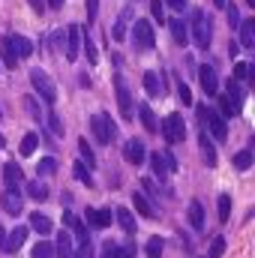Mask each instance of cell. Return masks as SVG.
<instances>
[{"label": "cell", "mask_w": 255, "mask_h": 258, "mask_svg": "<svg viewBox=\"0 0 255 258\" xmlns=\"http://www.w3.org/2000/svg\"><path fill=\"white\" fill-rule=\"evenodd\" d=\"M192 42H195L201 51H207L210 42H213V24H210V15H204L201 9L192 15Z\"/></svg>", "instance_id": "6da1fadb"}, {"label": "cell", "mask_w": 255, "mask_h": 258, "mask_svg": "<svg viewBox=\"0 0 255 258\" xmlns=\"http://www.w3.org/2000/svg\"><path fill=\"white\" fill-rule=\"evenodd\" d=\"M90 132H93V138L99 141V144H111L114 138H117V126H114V120L108 117V114H93L90 117Z\"/></svg>", "instance_id": "7a4b0ae2"}, {"label": "cell", "mask_w": 255, "mask_h": 258, "mask_svg": "<svg viewBox=\"0 0 255 258\" xmlns=\"http://www.w3.org/2000/svg\"><path fill=\"white\" fill-rule=\"evenodd\" d=\"M198 117H201V123H204V132H210L216 141H225L228 138V126H225V117L219 114V111H210V108H198Z\"/></svg>", "instance_id": "3957f363"}, {"label": "cell", "mask_w": 255, "mask_h": 258, "mask_svg": "<svg viewBox=\"0 0 255 258\" xmlns=\"http://www.w3.org/2000/svg\"><path fill=\"white\" fill-rule=\"evenodd\" d=\"M30 84L36 87V93H39L48 105H54V102H57V87H54V81L48 78V72H45V69H30Z\"/></svg>", "instance_id": "277c9868"}, {"label": "cell", "mask_w": 255, "mask_h": 258, "mask_svg": "<svg viewBox=\"0 0 255 258\" xmlns=\"http://www.w3.org/2000/svg\"><path fill=\"white\" fill-rule=\"evenodd\" d=\"M159 132H162V138H165L168 144H177V141L186 138V123H183L180 114H168V117L159 123Z\"/></svg>", "instance_id": "5b68a950"}, {"label": "cell", "mask_w": 255, "mask_h": 258, "mask_svg": "<svg viewBox=\"0 0 255 258\" xmlns=\"http://www.w3.org/2000/svg\"><path fill=\"white\" fill-rule=\"evenodd\" d=\"M150 165H153V174H156L159 180H165L168 171H177V159H174L171 150H156V153H150Z\"/></svg>", "instance_id": "8992f818"}, {"label": "cell", "mask_w": 255, "mask_h": 258, "mask_svg": "<svg viewBox=\"0 0 255 258\" xmlns=\"http://www.w3.org/2000/svg\"><path fill=\"white\" fill-rule=\"evenodd\" d=\"M132 42H135V48H141V51H150V48L156 45L153 27H150L147 21H135V27H132Z\"/></svg>", "instance_id": "52a82bcc"}, {"label": "cell", "mask_w": 255, "mask_h": 258, "mask_svg": "<svg viewBox=\"0 0 255 258\" xmlns=\"http://www.w3.org/2000/svg\"><path fill=\"white\" fill-rule=\"evenodd\" d=\"M114 90H117V105H120V117H123V120H132V117H135V108H132V93H129L126 81H123L120 75L114 78Z\"/></svg>", "instance_id": "ba28073f"}, {"label": "cell", "mask_w": 255, "mask_h": 258, "mask_svg": "<svg viewBox=\"0 0 255 258\" xmlns=\"http://www.w3.org/2000/svg\"><path fill=\"white\" fill-rule=\"evenodd\" d=\"M198 81H201V90L207 93V96H216V90H219V75H216V69L213 66H201L198 69Z\"/></svg>", "instance_id": "9c48e42d"}, {"label": "cell", "mask_w": 255, "mask_h": 258, "mask_svg": "<svg viewBox=\"0 0 255 258\" xmlns=\"http://www.w3.org/2000/svg\"><path fill=\"white\" fill-rule=\"evenodd\" d=\"M78 48H81V27L78 24H69L66 27V60H78Z\"/></svg>", "instance_id": "30bf717a"}, {"label": "cell", "mask_w": 255, "mask_h": 258, "mask_svg": "<svg viewBox=\"0 0 255 258\" xmlns=\"http://www.w3.org/2000/svg\"><path fill=\"white\" fill-rule=\"evenodd\" d=\"M0 207H3L9 216H18V213L24 210V201H21L18 189H6V192H3V198H0Z\"/></svg>", "instance_id": "8fae6325"}, {"label": "cell", "mask_w": 255, "mask_h": 258, "mask_svg": "<svg viewBox=\"0 0 255 258\" xmlns=\"http://www.w3.org/2000/svg\"><path fill=\"white\" fill-rule=\"evenodd\" d=\"M3 183H6V189H18V186L24 183V171H21V165L6 162V165H3Z\"/></svg>", "instance_id": "7c38bea8"}, {"label": "cell", "mask_w": 255, "mask_h": 258, "mask_svg": "<svg viewBox=\"0 0 255 258\" xmlns=\"http://www.w3.org/2000/svg\"><path fill=\"white\" fill-rule=\"evenodd\" d=\"M24 240H27V228H24V225H15V228L6 234V240H3L0 249H3V252H18V246H21Z\"/></svg>", "instance_id": "4fadbf2b"}, {"label": "cell", "mask_w": 255, "mask_h": 258, "mask_svg": "<svg viewBox=\"0 0 255 258\" xmlns=\"http://www.w3.org/2000/svg\"><path fill=\"white\" fill-rule=\"evenodd\" d=\"M123 156H126V162H132V165H141V162L147 159L144 141H138V138H132V141H126V147H123Z\"/></svg>", "instance_id": "5bb4252c"}, {"label": "cell", "mask_w": 255, "mask_h": 258, "mask_svg": "<svg viewBox=\"0 0 255 258\" xmlns=\"http://www.w3.org/2000/svg\"><path fill=\"white\" fill-rule=\"evenodd\" d=\"M84 219H87V225H93V228H108V225H111V210H96V207H87Z\"/></svg>", "instance_id": "9a60e30c"}, {"label": "cell", "mask_w": 255, "mask_h": 258, "mask_svg": "<svg viewBox=\"0 0 255 258\" xmlns=\"http://www.w3.org/2000/svg\"><path fill=\"white\" fill-rule=\"evenodd\" d=\"M9 42H12V51H15V57H18V60H27V57L33 54V45H30V39H27V36L15 33V36H9Z\"/></svg>", "instance_id": "2e32d148"}, {"label": "cell", "mask_w": 255, "mask_h": 258, "mask_svg": "<svg viewBox=\"0 0 255 258\" xmlns=\"http://www.w3.org/2000/svg\"><path fill=\"white\" fill-rule=\"evenodd\" d=\"M132 207H135L144 219H156V210H153V204H150V198H147V195L135 192V195H132Z\"/></svg>", "instance_id": "e0dca14e"}, {"label": "cell", "mask_w": 255, "mask_h": 258, "mask_svg": "<svg viewBox=\"0 0 255 258\" xmlns=\"http://www.w3.org/2000/svg\"><path fill=\"white\" fill-rule=\"evenodd\" d=\"M129 18H132V9H123L120 15H117V21H114V27H111V36H114V42H123L126 39V24Z\"/></svg>", "instance_id": "ac0fdd59"}, {"label": "cell", "mask_w": 255, "mask_h": 258, "mask_svg": "<svg viewBox=\"0 0 255 258\" xmlns=\"http://www.w3.org/2000/svg\"><path fill=\"white\" fill-rule=\"evenodd\" d=\"M138 117H141V123L147 132H159V123H156V114H153V108L147 105V102H141L138 105Z\"/></svg>", "instance_id": "d6986e66"}, {"label": "cell", "mask_w": 255, "mask_h": 258, "mask_svg": "<svg viewBox=\"0 0 255 258\" xmlns=\"http://www.w3.org/2000/svg\"><path fill=\"white\" fill-rule=\"evenodd\" d=\"M237 27H240V45H243V48H252L255 45V21L246 18V21H240Z\"/></svg>", "instance_id": "ffe728a7"}, {"label": "cell", "mask_w": 255, "mask_h": 258, "mask_svg": "<svg viewBox=\"0 0 255 258\" xmlns=\"http://www.w3.org/2000/svg\"><path fill=\"white\" fill-rule=\"evenodd\" d=\"M0 57H3V66H6V69H15V66H18V57H15V51H12L9 36L0 39Z\"/></svg>", "instance_id": "44dd1931"}, {"label": "cell", "mask_w": 255, "mask_h": 258, "mask_svg": "<svg viewBox=\"0 0 255 258\" xmlns=\"http://www.w3.org/2000/svg\"><path fill=\"white\" fill-rule=\"evenodd\" d=\"M144 90H147V96H162V78L156 75V72H144Z\"/></svg>", "instance_id": "7402d4cb"}, {"label": "cell", "mask_w": 255, "mask_h": 258, "mask_svg": "<svg viewBox=\"0 0 255 258\" xmlns=\"http://www.w3.org/2000/svg\"><path fill=\"white\" fill-rule=\"evenodd\" d=\"M30 228H33V231H39V234H51V228H54V225H51V219H48L45 213H39V210H36V213H30Z\"/></svg>", "instance_id": "603a6c76"}, {"label": "cell", "mask_w": 255, "mask_h": 258, "mask_svg": "<svg viewBox=\"0 0 255 258\" xmlns=\"http://www.w3.org/2000/svg\"><path fill=\"white\" fill-rule=\"evenodd\" d=\"M189 225L195 231H204V207H201V201H189Z\"/></svg>", "instance_id": "cb8c5ba5"}, {"label": "cell", "mask_w": 255, "mask_h": 258, "mask_svg": "<svg viewBox=\"0 0 255 258\" xmlns=\"http://www.w3.org/2000/svg\"><path fill=\"white\" fill-rule=\"evenodd\" d=\"M54 258H72V237L60 231L57 234V243H54Z\"/></svg>", "instance_id": "d4e9b609"}, {"label": "cell", "mask_w": 255, "mask_h": 258, "mask_svg": "<svg viewBox=\"0 0 255 258\" xmlns=\"http://www.w3.org/2000/svg\"><path fill=\"white\" fill-rule=\"evenodd\" d=\"M201 156H204L207 168H213V165H216V147H213V141L207 138V132H201Z\"/></svg>", "instance_id": "484cf974"}, {"label": "cell", "mask_w": 255, "mask_h": 258, "mask_svg": "<svg viewBox=\"0 0 255 258\" xmlns=\"http://www.w3.org/2000/svg\"><path fill=\"white\" fill-rule=\"evenodd\" d=\"M114 219L120 222V228H123V231H129V234L135 231V216H132V210H129V207H117V210H114Z\"/></svg>", "instance_id": "4316f807"}, {"label": "cell", "mask_w": 255, "mask_h": 258, "mask_svg": "<svg viewBox=\"0 0 255 258\" xmlns=\"http://www.w3.org/2000/svg\"><path fill=\"white\" fill-rule=\"evenodd\" d=\"M63 222L75 231V237H78V240H87V228H84V222H81V219H75V213L63 210Z\"/></svg>", "instance_id": "83f0119b"}, {"label": "cell", "mask_w": 255, "mask_h": 258, "mask_svg": "<svg viewBox=\"0 0 255 258\" xmlns=\"http://www.w3.org/2000/svg\"><path fill=\"white\" fill-rule=\"evenodd\" d=\"M171 36H174L177 45H186V42H189V30H186L183 18H174V21H171Z\"/></svg>", "instance_id": "f1b7e54d"}, {"label": "cell", "mask_w": 255, "mask_h": 258, "mask_svg": "<svg viewBox=\"0 0 255 258\" xmlns=\"http://www.w3.org/2000/svg\"><path fill=\"white\" fill-rule=\"evenodd\" d=\"M219 108H222V117H237L240 114V102L231 99V96H219Z\"/></svg>", "instance_id": "f546056e"}, {"label": "cell", "mask_w": 255, "mask_h": 258, "mask_svg": "<svg viewBox=\"0 0 255 258\" xmlns=\"http://www.w3.org/2000/svg\"><path fill=\"white\" fill-rule=\"evenodd\" d=\"M24 108H27V114H30L33 120H39V123H42L45 111H42V105L36 102V96H24Z\"/></svg>", "instance_id": "4dcf8cb0"}, {"label": "cell", "mask_w": 255, "mask_h": 258, "mask_svg": "<svg viewBox=\"0 0 255 258\" xmlns=\"http://www.w3.org/2000/svg\"><path fill=\"white\" fill-rule=\"evenodd\" d=\"M54 171H57V159H54V156L39 159V165H36V174H39V177H51Z\"/></svg>", "instance_id": "1f68e13d"}, {"label": "cell", "mask_w": 255, "mask_h": 258, "mask_svg": "<svg viewBox=\"0 0 255 258\" xmlns=\"http://www.w3.org/2000/svg\"><path fill=\"white\" fill-rule=\"evenodd\" d=\"M36 144H39V135H36V132H27V135L21 138V156H30V153L36 150Z\"/></svg>", "instance_id": "d6a6232c"}, {"label": "cell", "mask_w": 255, "mask_h": 258, "mask_svg": "<svg viewBox=\"0 0 255 258\" xmlns=\"http://www.w3.org/2000/svg\"><path fill=\"white\" fill-rule=\"evenodd\" d=\"M27 195H30L33 201H45V198H48V186L39 183V180H36V183H27Z\"/></svg>", "instance_id": "836d02e7"}, {"label": "cell", "mask_w": 255, "mask_h": 258, "mask_svg": "<svg viewBox=\"0 0 255 258\" xmlns=\"http://www.w3.org/2000/svg\"><path fill=\"white\" fill-rule=\"evenodd\" d=\"M144 249H147V258H162V249H165V243H162V237H150Z\"/></svg>", "instance_id": "e575fe53"}, {"label": "cell", "mask_w": 255, "mask_h": 258, "mask_svg": "<svg viewBox=\"0 0 255 258\" xmlns=\"http://www.w3.org/2000/svg\"><path fill=\"white\" fill-rule=\"evenodd\" d=\"M78 150H81V159L87 162V168H93V165H96V156H93V150H90L87 138H81V141H78Z\"/></svg>", "instance_id": "d590c367"}, {"label": "cell", "mask_w": 255, "mask_h": 258, "mask_svg": "<svg viewBox=\"0 0 255 258\" xmlns=\"http://www.w3.org/2000/svg\"><path fill=\"white\" fill-rule=\"evenodd\" d=\"M81 42H84V54H87V63L93 66L99 60V51H96V45H93V39L90 36H81Z\"/></svg>", "instance_id": "8d00e7d4"}, {"label": "cell", "mask_w": 255, "mask_h": 258, "mask_svg": "<svg viewBox=\"0 0 255 258\" xmlns=\"http://www.w3.org/2000/svg\"><path fill=\"white\" fill-rule=\"evenodd\" d=\"M33 258H54V246L51 243H45V240H39L36 246H33V252H30Z\"/></svg>", "instance_id": "74e56055"}, {"label": "cell", "mask_w": 255, "mask_h": 258, "mask_svg": "<svg viewBox=\"0 0 255 258\" xmlns=\"http://www.w3.org/2000/svg\"><path fill=\"white\" fill-rule=\"evenodd\" d=\"M249 165H252V153H249V150H240V153L234 156V168H240V171H246Z\"/></svg>", "instance_id": "f35d334b"}, {"label": "cell", "mask_w": 255, "mask_h": 258, "mask_svg": "<svg viewBox=\"0 0 255 258\" xmlns=\"http://www.w3.org/2000/svg\"><path fill=\"white\" fill-rule=\"evenodd\" d=\"M231 213V195H219V222H228Z\"/></svg>", "instance_id": "ab89813d"}, {"label": "cell", "mask_w": 255, "mask_h": 258, "mask_svg": "<svg viewBox=\"0 0 255 258\" xmlns=\"http://www.w3.org/2000/svg\"><path fill=\"white\" fill-rule=\"evenodd\" d=\"M48 126L54 135H63V120H60V114L57 111H48Z\"/></svg>", "instance_id": "60d3db41"}, {"label": "cell", "mask_w": 255, "mask_h": 258, "mask_svg": "<svg viewBox=\"0 0 255 258\" xmlns=\"http://www.w3.org/2000/svg\"><path fill=\"white\" fill-rule=\"evenodd\" d=\"M225 252V237H213V243H210V255L207 258H222Z\"/></svg>", "instance_id": "b9f144b4"}, {"label": "cell", "mask_w": 255, "mask_h": 258, "mask_svg": "<svg viewBox=\"0 0 255 258\" xmlns=\"http://www.w3.org/2000/svg\"><path fill=\"white\" fill-rule=\"evenodd\" d=\"M72 258H93V246H90V240H81V246L72 249Z\"/></svg>", "instance_id": "7bdbcfd3"}, {"label": "cell", "mask_w": 255, "mask_h": 258, "mask_svg": "<svg viewBox=\"0 0 255 258\" xmlns=\"http://www.w3.org/2000/svg\"><path fill=\"white\" fill-rule=\"evenodd\" d=\"M177 96H180V102H183V105H192V90L186 87V81H180V84H177Z\"/></svg>", "instance_id": "ee69618b"}, {"label": "cell", "mask_w": 255, "mask_h": 258, "mask_svg": "<svg viewBox=\"0 0 255 258\" xmlns=\"http://www.w3.org/2000/svg\"><path fill=\"white\" fill-rule=\"evenodd\" d=\"M150 12H153V18H156V21H159V24H162V21H165V6H162V3H159V0H150Z\"/></svg>", "instance_id": "f6af8a7d"}, {"label": "cell", "mask_w": 255, "mask_h": 258, "mask_svg": "<svg viewBox=\"0 0 255 258\" xmlns=\"http://www.w3.org/2000/svg\"><path fill=\"white\" fill-rule=\"evenodd\" d=\"M84 12H87V21H96V12H99V0H84Z\"/></svg>", "instance_id": "bcb514c9"}, {"label": "cell", "mask_w": 255, "mask_h": 258, "mask_svg": "<svg viewBox=\"0 0 255 258\" xmlns=\"http://www.w3.org/2000/svg\"><path fill=\"white\" fill-rule=\"evenodd\" d=\"M117 249H120V246H117L114 240H105V243H102V258H117Z\"/></svg>", "instance_id": "7dc6e473"}, {"label": "cell", "mask_w": 255, "mask_h": 258, "mask_svg": "<svg viewBox=\"0 0 255 258\" xmlns=\"http://www.w3.org/2000/svg\"><path fill=\"white\" fill-rule=\"evenodd\" d=\"M75 177H78V180H81V183H87V186H93V180H90V171H87V168H84V165H81V162H78V165H75Z\"/></svg>", "instance_id": "c3c4849f"}, {"label": "cell", "mask_w": 255, "mask_h": 258, "mask_svg": "<svg viewBox=\"0 0 255 258\" xmlns=\"http://www.w3.org/2000/svg\"><path fill=\"white\" fill-rule=\"evenodd\" d=\"M249 75V63H237L234 66V81H243Z\"/></svg>", "instance_id": "681fc988"}, {"label": "cell", "mask_w": 255, "mask_h": 258, "mask_svg": "<svg viewBox=\"0 0 255 258\" xmlns=\"http://www.w3.org/2000/svg\"><path fill=\"white\" fill-rule=\"evenodd\" d=\"M228 21H231V27H237V24H240V12H237L234 6H228Z\"/></svg>", "instance_id": "f907efd6"}, {"label": "cell", "mask_w": 255, "mask_h": 258, "mask_svg": "<svg viewBox=\"0 0 255 258\" xmlns=\"http://www.w3.org/2000/svg\"><path fill=\"white\" fill-rule=\"evenodd\" d=\"M165 3H168V6H171V9H174V12H183V9H186V3H189V0H165Z\"/></svg>", "instance_id": "816d5d0a"}, {"label": "cell", "mask_w": 255, "mask_h": 258, "mask_svg": "<svg viewBox=\"0 0 255 258\" xmlns=\"http://www.w3.org/2000/svg\"><path fill=\"white\" fill-rule=\"evenodd\" d=\"M117 258H135V246H120L117 249Z\"/></svg>", "instance_id": "f5cc1de1"}, {"label": "cell", "mask_w": 255, "mask_h": 258, "mask_svg": "<svg viewBox=\"0 0 255 258\" xmlns=\"http://www.w3.org/2000/svg\"><path fill=\"white\" fill-rule=\"evenodd\" d=\"M48 6H51V9H60V6H63V0H48Z\"/></svg>", "instance_id": "db71d44e"}, {"label": "cell", "mask_w": 255, "mask_h": 258, "mask_svg": "<svg viewBox=\"0 0 255 258\" xmlns=\"http://www.w3.org/2000/svg\"><path fill=\"white\" fill-rule=\"evenodd\" d=\"M3 240H6V228L0 225V246H3Z\"/></svg>", "instance_id": "11a10c76"}, {"label": "cell", "mask_w": 255, "mask_h": 258, "mask_svg": "<svg viewBox=\"0 0 255 258\" xmlns=\"http://www.w3.org/2000/svg\"><path fill=\"white\" fill-rule=\"evenodd\" d=\"M213 3H216V6H219V9H222V6H225V0H213Z\"/></svg>", "instance_id": "9f6ffc18"}, {"label": "cell", "mask_w": 255, "mask_h": 258, "mask_svg": "<svg viewBox=\"0 0 255 258\" xmlns=\"http://www.w3.org/2000/svg\"><path fill=\"white\" fill-rule=\"evenodd\" d=\"M3 144H6V138H3V135H0V147H3Z\"/></svg>", "instance_id": "6f0895ef"}, {"label": "cell", "mask_w": 255, "mask_h": 258, "mask_svg": "<svg viewBox=\"0 0 255 258\" xmlns=\"http://www.w3.org/2000/svg\"><path fill=\"white\" fill-rule=\"evenodd\" d=\"M0 120H3V111H0Z\"/></svg>", "instance_id": "680465c9"}]
</instances>
